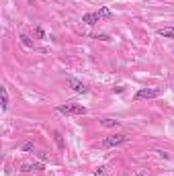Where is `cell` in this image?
Here are the masks:
<instances>
[{
	"label": "cell",
	"mask_w": 174,
	"mask_h": 176,
	"mask_svg": "<svg viewBox=\"0 0 174 176\" xmlns=\"http://www.w3.org/2000/svg\"><path fill=\"white\" fill-rule=\"evenodd\" d=\"M123 143H127V135L117 133V135L105 137V139L98 143V147H100V150H111V147H117V145H123Z\"/></svg>",
	"instance_id": "cell-1"
},
{
	"label": "cell",
	"mask_w": 174,
	"mask_h": 176,
	"mask_svg": "<svg viewBox=\"0 0 174 176\" xmlns=\"http://www.w3.org/2000/svg\"><path fill=\"white\" fill-rule=\"evenodd\" d=\"M55 111L62 113V115H86V107H82V104H78V102H66V104H59Z\"/></svg>",
	"instance_id": "cell-2"
},
{
	"label": "cell",
	"mask_w": 174,
	"mask_h": 176,
	"mask_svg": "<svg viewBox=\"0 0 174 176\" xmlns=\"http://www.w3.org/2000/svg\"><path fill=\"white\" fill-rule=\"evenodd\" d=\"M162 94V88H141L135 92V100H143V98H156Z\"/></svg>",
	"instance_id": "cell-3"
},
{
	"label": "cell",
	"mask_w": 174,
	"mask_h": 176,
	"mask_svg": "<svg viewBox=\"0 0 174 176\" xmlns=\"http://www.w3.org/2000/svg\"><path fill=\"white\" fill-rule=\"evenodd\" d=\"M68 84H70V88H72L74 92H86V86H84L78 78H70V80H68Z\"/></svg>",
	"instance_id": "cell-4"
},
{
	"label": "cell",
	"mask_w": 174,
	"mask_h": 176,
	"mask_svg": "<svg viewBox=\"0 0 174 176\" xmlns=\"http://www.w3.org/2000/svg\"><path fill=\"white\" fill-rule=\"evenodd\" d=\"M100 19H98V12H86L84 16H82V23H86V25H96Z\"/></svg>",
	"instance_id": "cell-5"
},
{
	"label": "cell",
	"mask_w": 174,
	"mask_h": 176,
	"mask_svg": "<svg viewBox=\"0 0 174 176\" xmlns=\"http://www.w3.org/2000/svg\"><path fill=\"white\" fill-rule=\"evenodd\" d=\"M23 172H33V170H43V164L41 162H33V164H23L21 166Z\"/></svg>",
	"instance_id": "cell-6"
},
{
	"label": "cell",
	"mask_w": 174,
	"mask_h": 176,
	"mask_svg": "<svg viewBox=\"0 0 174 176\" xmlns=\"http://www.w3.org/2000/svg\"><path fill=\"white\" fill-rule=\"evenodd\" d=\"M158 35H160V37H166V39H174V27H164V29H158Z\"/></svg>",
	"instance_id": "cell-7"
},
{
	"label": "cell",
	"mask_w": 174,
	"mask_h": 176,
	"mask_svg": "<svg viewBox=\"0 0 174 176\" xmlns=\"http://www.w3.org/2000/svg\"><path fill=\"white\" fill-rule=\"evenodd\" d=\"M98 19H113V12H111V8H109V6H102V8L98 10Z\"/></svg>",
	"instance_id": "cell-8"
},
{
	"label": "cell",
	"mask_w": 174,
	"mask_h": 176,
	"mask_svg": "<svg viewBox=\"0 0 174 176\" xmlns=\"http://www.w3.org/2000/svg\"><path fill=\"white\" fill-rule=\"evenodd\" d=\"M100 125L107 127V129H111V127H119V121H115V119H102Z\"/></svg>",
	"instance_id": "cell-9"
},
{
	"label": "cell",
	"mask_w": 174,
	"mask_h": 176,
	"mask_svg": "<svg viewBox=\"0 0 174 176\" xmlns=\"http://www.w3.org/2000/svg\"><path fill=\"white\" fill-rule=\"evenodd\" d=\"M0 94H2V111H6L8 109V92H6L4 86L0 88Z\"/></svg>",
	"instance_id": "cell-10"
},
{
	"label": "cell",
	"mask_w": 174,
	"mask_h": 176,
	"mask_svg": "<svg viewBox=\"0 0 174 176\" xmlns=\"http://www.w3.org/2000/svg\"><path fill=\"white\" fill-rule=\"evenodd\" d=\"M33 147H35V143H33V141H25V143L21 145V150H23V152H31Z\"/></svg>",
	"instance_id": "cell-11"
},
{
	"label": "cell",
	"mask_w": 174,
	"mask_h": 176,
	"mask_svg": "<svg viewBox=\"0 0 174 176\" xmlns=\"http://www.w3.org/2000/svg\"><path fill=\"white\" fill-rule=\"evenodd\" d=\"M21 43L25 45V47H33V41H31L27 35H21Z\"/></svg>",
	"instance_id": "cell-12"
},
{
	"label": "cell",
	"mask_w": 174,
	"mask_h": 176,
	"mask_svg": "<svg viewBox=\"0 0 174 176\" xmlns=\"http://www.w3.org/2000/svg\"><path fill=\"white\" fill-rule=\"evenodd\" d=\"M53 137H55V143H57V147H64V139H62L59 131H55V133H53Z\"/></svg>",
	"instance_id": "cell-13"
},
{
	"label": "cell",
	"mask_w": 174,
	"mask_h": 176,
	"mask_svg": "<svg viewBox=\"0 0 174 176\" xmlns=\"http://www.w3.org/2000/svg\"><path fill=\"white\" fill-rule=\"evenodd\" d=\"M105 170H107V168H105V166H100L98 170H94V176H102V174H105Z\"/></svg>",
	"instance_id": "cell-14"
},
{
	"label": "cell",
	"mask_w": 174,
	"mask_h": 176,
	"mask_svg": "<svg viewBox=\"0 0 174 176\" xmlns=\"http://www.w3.org/2000/svg\"><path fill=\"white\" fill-rule=\"evenodd\" d=\"M96 39H100V41H111L109 35H96Z\"/></svg>",
	"instance_id": "cell-15"
},
{
	"label": "cell",
	"mask_w": 174,
	"mask_h": 176,
	"mask_svg": "<svg viewBox=\"0 0 174 176\" xmlns=\"http://www.w3.org/2000/svg\"><path fill=\"white\" fill-rule=\"evenodd\" d=\"M35 33H37V37H45V33H43V29H41V27H37V29H35Z\"/></svg>",
	"instance_id": "cell-16"
},
{
	"label": "cell",
	"mask_w": 174,
	"mask_h": 176,
	"mask_svg": "<svg viewBox=\"0 0 174 176\" xmlns=\"http://www.w3.org/2000/svg\"><path fill=\"white\" fill-rule=\"evenodd\" d=\"M156 154H158L160 158H164V160H168V154H166V152H156Z\"/></svg>",
	"instance_id": "cell-17"
},
{
	"label": "cell",
	"mask_w": 174,
	"mask_h": 176,
	"mask_svg": "<svg viewBox=\"0 0 174 176\" xmlns=\"http://www.w3.org/2000/svg\"><path fill=\"white\" fill-rule=\"evenodd\" d=\"M135 176H145V174H143V172H137V174H135Z\"/></svg>",
	"instance_id": "cell-18"
}]
</instances>
